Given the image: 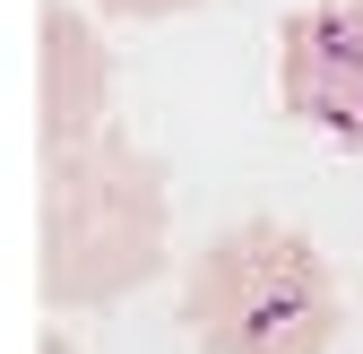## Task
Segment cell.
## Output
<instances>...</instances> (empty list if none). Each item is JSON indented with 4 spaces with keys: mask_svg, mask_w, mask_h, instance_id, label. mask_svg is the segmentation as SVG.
<instances>
[{
    "mask_svg": "<svg viewBox=\"0 0 363 354\" xmlns=\"http://www.w3.org/2000/svg\"><path fill=\"white\" fill-rule=\"evenodd\" d=\"M35 354H78V346H69L61 329H43V346H35Z\"/></svg>",
    "mask_w": 363,
    "mask_h": 354,
    "instance_id": "obj_6",
    "label": "cell"
},
{
    "mask_svg": "<svg viewBox=\"0 0 363 354\" xmlns=\"http://www.w3.org/2000/svg\"><path fill=\"white\" fill-rule=\"evenodd\" d=\"M277 96L303 130L363 147V0H303L277 26Z\"/></svg>",
    "mask_w": 363,
    "mask_h": 354,
    "instance_id": "obj_3",
    "label": "cell"
},
{
    "mask_svg": "<svg viewBox=\"0 0 363 354\" xmlns=\"http://www.w3.org/2000/svg\"><path fill=\"white\" fill-rule=\"evenodd\" d=\"M35 104H43V147H69L86 130H104V104H113V52L104 35L86 26L78 9L43 0L35 18Z\"/></svg>",
    "mask_w": 363,
    "mask_h": 354,
    "instance_id": "obj_4",
    "label": "cell"
},
{
    "mask_svg": "<svg viewBox=\"0 0 363 354\" xmlns=\"http://www.w3.org/2000/svg\"><path fill=\"white\" fill-rule=\"evenodd\" d=\"M156 268H164L156 164L113 130L43 147V259H35L43 302L52 312H96V302L147 285Z\"/></svg>",
    "mask_w": 363,
    "mask_h": 354,
    "instance_id": "obj_1",
    "label": "cell"
},
{
    "mask_svg": "<svg viewBox=\"0 0 363 354\" xmlns=\"http://www.w3.org/2000/svg\"><path fill=\"white\" fill-rule=\"evenodd\" d=\"M96 9H113V18H173V9H191V0H96Z\"/></svg>",
    "mask_w": 363,
    "mask_h": 354,
    "instance_id": "obj_5",
    "label": "cell"
},
{
    "mask_svg": "<svg viewBox=\"0 0 363 354\" xmlns=\"http://www.w3.org/2000/svg\"><path fill=\"white\" fill-rule=\"evenodd\" d=\"M182 320H191L199 354H329L346 329V294L311 234L259 216L191 259Z\"/></svg>",
    "mask_w": 363,
    "mask_h": 354,
    "instance_id": "obj_2",
    "label": "cell"
}]
</instances>
